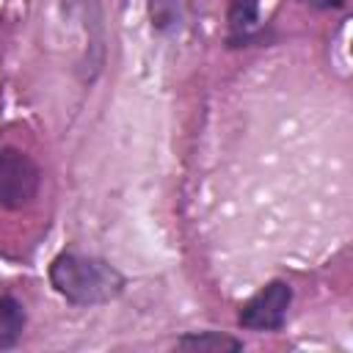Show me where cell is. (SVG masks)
<instances>
[{
    "label": "cell",
    "mask_w": 353,
    "mask_h": 353,
    "mask_svg": "<svg viewBox=\"0 0 353 353\" xmlns=\"http://www.w3.org/2000/svg\"><path fill=\"white\" fill-rule=\"evenodd\" d=\"M176 350H190V353H237L243 350V342L218 331H196L185 334L176 339Z\"/></svg>",
    "instance_id": "cell-4"
},
{
    "label": "cell",
    "mask_w": 353,
    "mask_h": 353,
    "mask_svg": "<svg viewBox=\"0 0 353 353\" xmlns=\"http://www.w3.org/2000/svg\"><path fill=\"white\" fill-rule=\"evenodd\" d=\"M41 188L39 165L19 149L3 146L0 149V207L22 210L28 207Z\"/></svg>",
    "instance_id": "cell-2"
},
{
    "label": "cell",
    "mask_w": 353,
    "mask_h": 353,
    "mask_svg": "<svg viewBox=\"0 0 353 353\" xmlns=\"http://www.w3.org/2000/svg\"><path fill=\"white\" fill-rule=\"evenodd\" d=\"M50 284L74 306H99L121 295L124 276L99 256L63 251L50 265Z\"/></svg>",
    "instance_id": "cell-1"
},
{
    "label": "cell",
    "mask_w": 353,
    "mask_h": 353,
    "mask_svg": "<svg viewBox=\"0 0 353 353\" xmlns=\"http://www.w3.org/2000/svg\"><path fill=\"white\" fill-rule=\"evenodd\" d=\"M290 303H292V287L281 279H273L240 306L237 323L248 331H279L287 320Z\"/></svg>",
    "instance_id": "cell-3"
},
{
    "label": "cell",
    "mask_w": 353,
    "mask_h": 353,
    "mask_svg": "<svg viewBox=\"0 0 353 353\" xmlns=\"http://www.w3.org/2000/svg\"><path fill=\"white\" fill-rule=\"evenodd\" d=\"M25 323H28V314H25V306L11 298V295H3L0 298V350L6 347H14L25 331Z\"/></svg>",
    "instance_id": "cell-5"
},
{
    "label": "cell",
    "mask_w": 353,
    "mask_h": 353,
    "mask_svg": "<svg viewBox=\"0 0 353 353\" xmlns=\"http://www.w3.org/2000/svg\"><path fill=\"white\" fill-rule=\"evenodd\" d=\"M259 22V0H232L229 3V30L232 41L245 39Z\"/></svg>",
    "instance_id": "cell-6"
},
{
    "label": "cell",
    "mask_w": 353,
    "mask_h": 353,
    "mask_svg": "<svg viewBox=\"0 0 353 353\" xmlns=\"http://www.w3.org/2000/svg\"><path fill=\"white\" fill-rule=\"evenodd\" d=\"M301 3H306L312 8H342L345 6V0H301Z\"/></svg>",
    "instance_id": "cell-7"
}]
</instances>
